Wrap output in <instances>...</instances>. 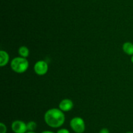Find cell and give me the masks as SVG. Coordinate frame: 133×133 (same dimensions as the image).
<instances>
[{
    "instance_id": "obj_4",
    "label": "cell",
    "mask_w": 133,
    "mask_h": 133,
    "mask_svg": "<svg viewBox=\"0 0 133 133\" xmlns=\"http://www.w3.org/2000/svg\"><path fill=\"white\" fill-rule=\"evenodd\" d=\"M11 129L14 133H26L27 132V123L21 120H15L12 123Z\"/></svg>"
},
{
    "instance_id": "obj_8",
    "label": "cell",
    "mask_w": 133,
    "mask_h": 133,
    "mask_svg": "<svg viewBox=\"0 0 133 133\" xmlns=\"http://www.w3.org/2000/svg\"><path fill=\"white\" fill-rule=\"evenodd\" d=\"M123 51L129 56L133 55V44L131 42H126L123 44L122 46Z\"/></svg>"
},
{
    "instance_id": "obj_3",
    "label": "cell",
    "mask_w": 133,
    "mask_h": 133,
    "mask_svg": "<svg viewBox=\"0 0 133 133\" xmlns=\"http://www.w3.org/2000/svg\"><path fill=\"white\" fill-rule=\"evenodd\" d=\"M70 125L73 131L75 133H83L86 129L84 121L80 117H75L71 119Z\"/></svg>"
},
{
    "instance_id": "obj_9",
    "label": "cell",
    "mask_w": 133,
    "mask_h": 133,
    "mask_svg": "<svg viewBox=\"0 0 133 133\" xmlns=\"http://www.w3.org/2000/svg\"><path fill=\"white\" fill-rule=\"evenodd\" d=\"M18 53L21 57L27 58L29 55V50L25 46H22L18 49Z\"/></svg>"
},
{
    "instance_id": "obj_17",
    "label": "cell",
    "mask_w": 133,
    "mask_h": 133,
    "mask_svg": "<svg viewBox=\"0 0 133 133\" xmlns=\"http://www.w3.org/2000/svg\"><path fill=\"white\" fill-rule=\"evenodd\" d=\"M126 133H133V132H132V131H129V132H127Z\"/></svg>"
},
{
    "instance_id": "obj_11",
    "label": "cell",
    "mask_w": 133,
    "mask_h": 133,
    "mask_svg": "<svg viewBox=\"0 0 133 133\" xmlns=\"http://www.w3.org/2000/svg\"><path fill=\"white\" fill-rule=\"evenodd\" d=\"M7 127L3 123H0V133H6Z\"/></svg>"
},
{
    "instance_id": "obj_6",
    "label": "cell",
    "mask_w": 133,
    "mask_h": 133,
    "mask_svg": "<svg viewBox=\"0 0 133 133\" xmlns=\"http://www.w3.org/2000/svg\"><path fill=\"white\" fill-rule=\"evenodd\" d=\"M74 107V102L69 99H64L61 100L58 105V108L62 112H69Z\"/></svg>"
},
{
    "instance_id": "obj_1",
    "label": "cell",
    "mask_w": 133,
    "mask_h": 133,
    "mask_svg": "<svg viewBox=\"0 0 133 133\" xmlns=\"http://www.w3.org/2000/svg\"><path fill=\"white\" fill-rule=\"evenodd\" d=\"M44 121L49 126L54 129L59 128L65 122V115L59 108H51L44 114Z\"/></svg>"
},
{
    "instance_id": "obj_5",
    "label": "cell",
    "mask_w": 133,
    "mask_h": 133,
    "mask_svg": "<svg viewBox=\"0 0 133 133\" xmlns=\"http://www.w3.org/2000/svg\"><path fill=\"white\" fill-rule=\"evenodd\" d=\"M34 70L38 75H44L48 71V64L43 60L38 61L34 65Z\"/></svg>"
},
{
    "instance_id": "obj_13",
    "label": "cell",
    "mask_w": 133,
    "mask_h": 133,
    "mask_svg": "<svg viewBox=\"0 0 133 133\" xmlns=\"http://www.w3.org/2000/svg\"><path fill=\"white\" fill-rule=\"evenodd\" d=\"M99 133H110V131L107 128H103L100 130V131L99 132Z\"/></svg>"
},
{
    "instance_id": "obj_12",
    "label": "cell",
    "mask_w": 133,
    "mask_h": 133,
    "mask_svg": "<svg viewBox=\"0 0 133 133\" xmlns=\"http://www.w3.org/2000/svg\"><path fill=\"white\" fill-rule=\"evenodd\" d=\"M57 133H70V132L67 129H60L57 130Z\"/></svg>"
},
{
    "instance_id": "obj_7",
    "label": "cell",
    "mask_w": 133,
    "mask_h": 133,
    "mask_svg": "<svg viewBox=\"0 0 133 133\" xmlns=\"http://www.w3.org/2000/svg\"><path fill=\"white\" fill-rule=\"evenodd\" d=\"M9 61V55L6 51H0V66L1 67L5 66Z\"/></svg>"
},
{
    "instance_id": "obj_15",
    "label": "cell",
    "mask_w": 133,
    "mask_h": 133,
    "mask_svg": "<svg viewBox=\"0 0 133 133\" xmlns=\"http://www.w3.org/2000/svg\"><path fill=\"white\" fill-rule=\"evenodd\" d=\"M26 133H36L35 131H27Z\"/></svg>"
},
{
    "instance_id": "obj_10",
    "label": "cell",
    "mask_w": 133,
    "mask_h": 133,
    "mask_svg": "<svg viewBox=\"0 0 133 133\" xmlns=\"http://www.w3.org/2000/svg\"><path fill=\"white\" fill-rule=\"evenodd\" d=\"M36 127H37V124L35 121H31L27 123V131H35Z\"/></svg>"
},
{
    "instance_id": "obj_2",
    "label": "cell",
    "mask_w": 133,
    "mask_h": 133,
    "mask_svg": "<svg viewBox=\"0 0 133 133\" xmlns=\"http://www.w3.org/2000/svg\"><path fill=\"white\" fill-rule=\"evenodd\" d=\"M29 65V63L28 60L21 56L14 57L10 62V67L12 70L19 74L25 72L28 69Z\"/></svg>"
},
{
    "instance_id": "obj_16",
    "label": "cell",
    "mask_w": 133,
    "mask_h": 133,
    "mask_svg": "<svg viewBox=\"0 0 133 133\" xmlns=\"http://www.w3.org/2000/svg\"><path fill=\"white\" fill-rule=\"evenodd\" d=\"M131 62H132V63H133V55H132V56H131Z\"/></svg>"
},
{
    "instance_id": "obj_14",
    "label": "cell",
    "mask_w": 133,
    "mask_h": 133,
    "mask_svg": "<svg viewBox=\"0 0 133 133\" xmlns=\"http://www.w3.org/2000/svg\"><path fill=\"white\" fill-rule=\"evenodd\" d=\"M41 133H55L53 131H51V130H44V131L42 132Z\"/></svg>"
}]
</instances>
